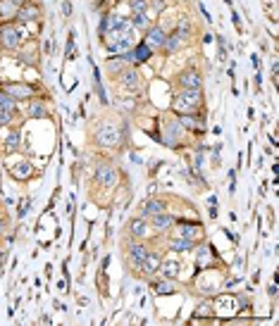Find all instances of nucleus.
Wrapping results in <instances>:
<instances>
[{
	"label": "nucleus",
	"mask_w": 279,
	"mask_h": 326,
	"mask_svg": "<svg viewBox=\"0 0 279 326\" xmlns=\"http://www.w3.org/2000/svg\"><path fill=\"white\" fill-rule=\"evenodd\" d=\"M200 100H203L200 88H196V91H179V93L174 95V100H172V109H174L177 114H191V112L198 109Z\"/></svg>",
	"instance_id": "obj_1"
},
{
	"label": "nucleus",
	"mask_w": 279,
	"mask_h": 326,
	"mask_svg": "<svg viewBox=\"0 0 279 326\" xmlns=\"http://www.w3.org/2000/svg\"><path fill=\"white\" fill-rule=\"evenodd\" d=\"M93 143H96L98 148H117V145L122 143V131H119L117 126H112V124H103V126L96 129Z\"/></svg>",
	"instance_id": "obj_2"
},
{
	"label": "nucleus",
	"mask_w": 279,
	"mask_h": 326,
	"mask_svg": "<svg viewBox=\"0 0 279 326\" xmlns=\"http://www.w3.org/2000/svg\"><path fill=\"white\" fill-rule=\"evenodd\" d=\"M160 262H163V257H160V252L158 250H150L141 262H136L131 269H134V274L136 276H141V279H153V274H158V267H160Z\"/></svg>",
	"instance_id": "obj_3"
},
{
	"label": "nucleus",
	"mask_w": 279,
	"mask_h": 326,
	"mask_svg": "<svg viewBox=\"0 0 279 326\" xmlns=\"http://www.w3.org/2000/svg\"><path fill=\"white\" fill-rule=\"evenodd\" d=\"M134 48V31H110L108 36V50L110 53H127Z\"/></svg>",
	"instance_id": "obj_4"
},
{
	"label": "nucleus",
	"mask_w": 279,
	"mask_h": 326,
	"mask_svg": "<svg viewBox=\"0 0 279 326\" xmlns=\"http://www.w3.org/2000/svg\"><path fill=\"white\" fill-rule=\"evenodd\" d=\"M22 43V33L15 24H2L0 27V50L5 53H15Z\"/></svg>",
	"instance_id": "obj_5"
},
{
	"label": "nucleus",
	"mask_w": 279,
	"mask_h": 326,
	"mask_svg": "<svg viewBox=\"0 0 279 326\" xmlns=\"http://www.w3.org/2000/svg\"><path fill=\"white\" fill-rule=\"evenodd\" d=\"M0 88H2V93H7V95L15 98V100H31V98L36 95V88H33L31 83H24V81L0 83Z\"/></svg>",
	"instance_id": "obj_6"
},
{
	"label": "nucleus",
	"mask_w": 279,
	"mask_h": 326,
	"mask_svg": "<svg viewBox=\"0 0 279 326\" xmlns=\"http://www.w3.org/2000/svg\"><path fill=\"white\" fill-rule=\"evenodd\" d=\"M117 179H119V171L112 164H100L93 174V184H98L100 188H115Z\"/></svg>",
	"instance_id": "obj_7"
},
{
	"label": "nucleus",
	"mask_w": 279,
	"mask_h": 326,
	"mask_svg": "<svg viewBox=\"0 0 279 326\" xmlns=\"http://www.w3.org/2000/svg\"><path fill=\"white\" fill-rule=\"evenodd\" d=\"M150 221L148 217H134L129 219V224H127V233H129V238H139V241H146L148 236H150Z\"/></svg>",
	"instance_id": "obj_8"
},
{
	"label": "nucleus",
	"mask_w": 279,
	"mask_h": 326,
	"mask_svg": "<svg viewBox=\"0 0 279 326\" xmlns=\"http://www.w3.org/2000/svg\"><path fill=\"white\" fill-rule=\"evenodd\" d=\"M165 41H167V31H165L163 27H148V29H146L143 43H146L150 50H155V48H163V46H165Z\"/></svg>",
	"instance_id": "obj_9"
},
{
	"label": "nucleus",
	"mask_w": 279,
	"mask_h": 326,
	"mask_svg": "<svg viewBox=\"0 0 279 326\" xmlns=\"http://www.w3.org/2000/svg\"><path fill=\"white\" fill-rule=\"evenodd\" d=\"M148 252H150V248L143 243V241H139V238H129V243H127V257H129L131 267H134L136 262H141Z\"/></svg>",
	"instance_id": "obj_10"
},
{
	"label": "nucleus",
	"mask_w": 279,
	"mask_h": 326,
	"mask_svg": "<svg viewBox=\"0 0 279 326\" xmlns=\"http://www.w3.org/2000/svg\"><path fill=\"white\" fill-rule=\"evenodd\" d=\"M148 221H150V229H153L155 233H165L167 229H172V226H174L177 217H174V215H169L167 210H165V212H158V215L148 217Z\"/></svg>",
	"instance_id": "obj_11"
},
{
	"label": "nucleus",
	"mask_w": 279,
	"mask_h": 326,
	"mask_svg": "<svg viewBox=\"0 0 279 326\" xmlns=\"http://www.w3.org/2000/svg\"><path fill=\"white\" fill-rule=\"evenodd\" d=\"M200 86H203V79H200V74L196 69H186V72L179 74V88L181 91H196Z\"/></svg>",
	"instance_id": "obj_12"
},
{
	"label": "nucleus",
	"mask_w": 279,
	"mask_h": 326,
	"mask_svg": "<svg viewBox=\"0 0 279 326\" xmlns=\"http://www.w3.org/2000/svg\"><path fill=\"white\" fill-rule=\"evenodd\" d=\"M38 15H41L38 5H36V2H29V0H27V2H24V5H22V7L17 10L15 19H17V22H22V24H27V22H33V19H36Z\"/></svg>",
	"instance_id": "obj_13"
},
{
	"label": "nucleus",
	"mask_w": 279,
	"mask_h": 326,
	"mask_svg": "<svg viewBox=\"0 0 279 326\" xmlns=\"http://www.w3.org/2000/svg\"><path fill=\"white\" fill-rule=\"evenodd\" d=\"M27 0H0V19H15L17 10L24 5Z\"/></svg>",
	"instance_id": "obj_14"
},
{
	"label": "nucleus",
	"mask_w": 279,
	"mask_h": 326,
	"mask_svg": "<svg viewBox=\"0 0 279 326\" xmlns=\"http://www.w3.org/2000/svg\"><path fill=\"white\" fill-rule=\"evenodd\" d=\"M179 124H181V129H186V131H203V117H198V114H179V119H177Z\"/></svg>",
	"instance_id": "obj_15"
},
{
	"label": "nucleus",
	"mask_w": 279,
	"mask_h": 326,
	"mask_svg": "<svg viewBox=\"0 0 279 326\" xmlns=\"http://www.w3.org/2000/svg\"><path fill=\"white\" fill-rule=\"evenodd\" d=\"M165 210H167V205H165V200H160V198H148V200L143 202V207H141L143 217H153V215L165 212Z\"/></svg>",
	"instance_id": "obj_16"
},
{
	"label": "nucleus",
	"mask_w": 279,
	"mask_h": 326,
	"mask_svg": "<svg viewBox=\"0 0 279 326\" xmlns=\"http://www.w3.org/2000/svg\"><path fill=\"white\" fill-rule=\"evenodd\" d=\"M200 224L194 221V224H181L179 229H177V236L179 238H189V241H196V243H200Z\"/></svg>",
	"instance_id": "obj_17"
},
{
	"label": "nucleus",
	"mask_w": 279,
	"mask_h": 326,
	"mask_svg": "<svg viewBox=\"0 0 279 326\" xmlns=\"http://www.w3.org/2000/svg\"><path fill=\"white\" fill-rule=\"evenodd\" d=\"M10 174H12V179H17V181H27V179H31V174H33V167L29 162H17L10 167Z\"/></svg>",
	"instance_id": "obj_18"
},
{
	"label": "nucleus",
	"mask_w": 279,
	"mask_h": 326,
	"mask_svg": "<svg viewBox=\"0 0 279 326\" xmlns=\"http://www.w3.org/2000/svg\"><path fill=\"white\" fill-rule=\"evenodd\" d=\"M150 288L155 295H165V293L177 291V283H174V279H160V281H150Z\"/></svg>",
	"instance_id": "obj_19"
},
{
	"label": "nucleus",
	"mask_w": 279,
	"mask_h": 326,
	"mask_svg": "<svg viewBox=\"0 0 279 326\" xmlns=\"http://www.w3.org/2000/svg\"><path fill=\"white\" fill-rule=\"evenodd\" d=\"M196 241H189V238H172L167 243V248L172 250V252H191V250H196Z\"/></svg>",
	"instance_id": "obj_20"
},
{
	"label": "nucleus",
	"mask_w": 279,
	"mask_h": 326,
	"mask_svg": "<svg viewBox=\"0 0 279 326\" xmlns=\"http://www.w3.org/2000/svg\"><path fill=\"white\" fill-rule=\"evenodd\" d=\"M158 274H160L163 279H177V274H179V262H177V260H163L160 267H158Z\"/></svg>",
	"instance_id": "obj_21"
},
{
	"label": "nucleus",
	"mask_w": 279,
	"mask_h": 326,
	"mask_svg": "<svg viewBox=\"0 0 279 326\" xmlns=\"http://www.w3.org/2000/svg\"><path fill=\"white\" fill-rule=\"evenodd\" d=\"M117 77H119V83H122V86H127V88H134V86L139 83V79H141L136 69H122Z\"/></svg>",
	"instance_id": "obj_22"
},
{
	"label": "nucleus",
	"mask_w": 279,
	"mask_h": 326,
	"mask_svg": "<svg viewBox=\"0 0 279 326\" xmlns=\"http://www.w3.org/2000/svg\"><path fill=\"white\" fill-rule=\"evenodd\" d=\"M29 114H31V117H36V119L48 117V109H46V105H43V100H41V98H31V100H29Z\"/></svg>",
	"instance_id": "obj_23"
},
{
	"label": "nucleus",
	"mask_w": 279,
	"mask_h": 326,
	"mask_svg": "<svg viewBox=\"0 0 279 326\" xmlns=\"http://www.w3.org/2000/svg\"><path fill=\"white\" fill-rule=\"evenodd\" d=\"M129 64L124 62V57H122V53L119 55H115V57H108V72H110L112 77H117L122 69H127Z\"/></svg>",
	"instance_id": "obj_24"
},
{
	"label": "nucleus",
	"mask_w": 279,
	"mask_h": 326,
	"mask_svg": "<svg viewBox=\"0 0 279 326\" xmlns=\"http://www.w3.org/2000/svg\"><path fill=\"white\" fill-rule=\"evenodd\" d=\"M131 53H134V62H148V60L153 57V50H150L143 41H141L139 46H134V48H131Z\"/></svg>",
	"instance_id": "obj_25"
},
{
	"label": "nucleus",
	"mask_w": 279,
	"mask_h": 326,
	"mask_svg": "<svg viewBox=\"0 0 279 326\" xmlns=\"http://www.w3.org/2000/svg\"><path fill=\"white\" fill-rule=\"evenodd\" d=\"M203 317H215V307H213V302H203V305H198V310L194 312V319H203Z\"/></svg>",
	"instance_id": "obj_26"
},
{
	"label": "nucleus",
	"mask_w": 279,
	"mask_h": 326,
	"mask_svg": "<svg viewBox=\"0 0 279 326\" xmlns=\"http://www.w3.org/2000/svg\"><path fill=\"white\" fill-rule=\"evenodd\" d=\"M0 108H2V112H15L17 114V100L0 91Z\"/></svg>",
	"instance_id": "obj_27"
},
{
	"label": "nucleus",
	"mask_w": 279,
	"mask_h": 326,
	"mask_svg": "<svg viewBox=\"0 0 279 326\" xmlns=\"http://www.w3.org/2000/svg\"><path fill=\"white\" fill-rule=\"evenodd\" d=\"M93 81H96V91H98V95H100V103L108 105V95H105V88H103V81H100V72H98L96 64H93Z\"/></svg>",
	"instance_id": "obj_28"
},
{
	"label": "nucleus",
	"mask_w": 279,
	"mask_h": 326,
	"mask_svg": "<svg viewBox=\"0 0 279 326\" xmlns=\"http://www.w3.org/2000/svg\"><path fill=\"white\" fill-rule=\"evenodd\" d=\"M131 27L146 31L148 29V12H139V15H131Z\"/></svg>",
	"instance_id": "obj_29"
},
{
	"label": "nucleus",
	"mask_w": 279,
	"mask_h": 326,
	"mask_svg": "<svg viewBox=\"0 0 279 326\" xmlns=\"http://www.w3.org/2000/svg\"><path fill=\"white\" fill-rule=\"evenodd\" d=\"M129 10H131V15L148 12V0H129Z\"/></svg>",
	"instance_id": "obj_30"
},
{
	"label": "nucleus",
	"mask_w": 279,
	"mask_h": 326,
	"mask_svg": "<svg viewBox=\"0 0 279 326\" xmlns=\"http://www.w3.org/2000/svg\"><path fill=\"white\" fill-rule=\"evenodd\" d=\"M174 36H177V41H179V43L189 36V22H186V19H181V22H179V27H177V31H174Z\"/></svg>",
	"instance_id": "obj_31"
},
{
	"label": "nucleus",
	"mask_w": 279,
	"mask_h": 326,
	"mask_svg": "<svg viewBox=\"0 0 279 326\" xmlns=\"http://www.w3.org/2000/svg\"><path fill=\"white\" fill-rule=\"evenodd\" d=\"M177 48H179V41H177V36H174V33H169L167 41H165V46H163V50H165V53H174Z\"/></svg>",
	"instance_id": "obj_32"
},
{
	"label": "nucleus",
	"mask_w": 279,
	"mask_h": 326,
	"mask_svg": "<svg viewBox=\"0 0 279 326\" xmlns=\"http://www.w3.org/2000/svg\"><path fill=\"white\" fill-rule=\"evenodd\" d=\"M19 145V131H12L10 136H7V143H5V148L7 150H12V148H17Z\"/></svg>",
	"instance_id": "obj_33"
},
{
	"label": "nucleus",
	"mask_w": 279,
	"mask_h": 326,
	"mask_svg": "<svg viewBox=\"0 0 279 326\" xmlns=\"http://www.w3.org/2000/svg\"><path fill=\"white\" fill-rule=\"evenodd\" d=\"M67 60H74V31L69 33V41H67V53H65Z\"/></svg>",
	"instance_id": "obj_34"
},
{
	"label": "nucleus",
	"mask_w": 279,
	"mask_h": 326,
	"mask_svg": "<svg viewBox=\"0 0 279 326\" xmlns=\"http://www.w3.org/2000/svg\"><path fill=\"white\" fill-rule=\"evenodd\" d=\"M12 117H15V112H2V114H0V126L10 124V122H12Z\"/></svg>",
	"instance_id": "obj_35"
},
{
	"label": "nucleus",
	"mask_w": 279,
	"mask_h": 326,
	"mask_svg": "<svg viewBox=\"0 0 279 326\" xmlns=\"http://www.w3.org/2000/svg\"><path fill=\"white\" fill-rule=\"evenodd\" d=\"M62 10H65V15L69 17V15H72V0H65V2H62Z\"/></svg>",
	"instance_id": "obj_36"
},
{
	"label": "nucleus",
	"mask_w": 279,
	"mask_h": 326,
	"mask_svg": "<svg viewBox=\"0 0 279 326\" xmlns=\"http://www.w3.org/2000/svg\"><path fill=\"white\" fill-rule=\"evenodd\" d=\"M29 212V200H24V202H22V207H19V212H17V215H19V217H24V215H27Z\"/></svg>",
	"instance_id": "obj_37"
},
{
	"label": "nucleus",
	"mask_w": 279,
	"mask_h": 326,
	"mask_svg": "<svg viewBox=\"0 0 279 326\" xmlns=\"http://www.w3.org/2000/svg\"><path fill=\"white\" fill-rule=\"evenodd\" d=\"M231 19H234L236 29H241V17H239V12H231Z\"/></svg>",
	"instance_id": "obj_38"
},
{
	"label": "nucleus",
	"mask_w": 279,
	"mask_h": 326,
	"mask_svg": "<svg viewBox=\"0 0 279 326\" xmlns=\"http://www.w3.org/2000/svg\"><path fill=\"white\" fill-rule=\"evenodd\" d=\"M153 10L160 12V10H163V0H155V2H153Z\"/></svg>",
	"instance_id": "obj_39"
}]
</instances>
